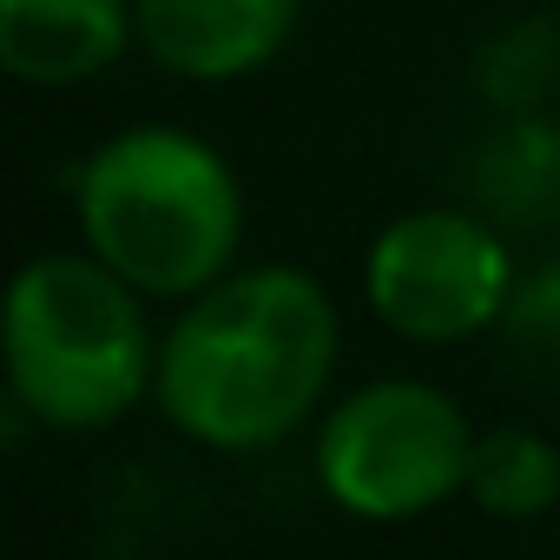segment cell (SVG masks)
<instances>
[{
  "mask_svg": "<svg viewBox=\"0 0 560 560\" xmlns=\"http://www.w3.org/2000/svg\"><path fill=\"white\" fill-rule=\"evenodd\" d=\"M363 298L376 324L409 343H468L508 317L514 257L475 211L422 205L376 231L363 257Z\"/></svg>",
  "mask_w": 560,
  "mask_h": 560,
  "instance_id": "cell-5",
  "label": "cell"
},
{
  "mask_svg": "<svg viewBox=\"0 0 560 560\" xmlns=\"http://www.w3.org/2000/svg\"><path fill=\"white\" fill-rule=\"evenodd\" d=\"M475 429L462 402L416 376H383L330 402L317 429V481L350 521H422L468 494Z\"/></svg>",
  "mask_w": 560,
  "mask_h": 560,
  "instance_id": "cell-4",
  "label": "cell"
},
{
  "mask_svg": "<svg viewBox=\"0 0 560 560\" xmlns=\"http://www.w3.org/2000/svg\"><path fill=\"white\" fill-rule=\"evenodd\" d=\"M501 330H508V343L527 363L560 370V264H540V270L514 277V298H508Z\"/></svg>",
  "mask_w": 560,
  "mask_h": 560,
  "instance_id": "cell-9",
  "label": "cell"
},
{
  "mask_svg": "<svg viewBox=\"0 0 560 560\" xmlns=\"http://www.w3.org/2000/svg\"><path fill=\"white\" fill-rule=\"evenodd\" d=\"M468 501L488 521H540L560 508V448L540 429H488L468 462Z\"/></svg>",
  "mask_w": 560,
  "mask_h": 560,
  "instance_id": "cell-8",
  "label": "cell"
},
{
  "mask_svg": "<svg viewBox=\"0 0 560 560\" xmlns=\"http://www.w3.org/2000/svg\"><path fill=\"white\" fill-rule=\"evenodd\" d=\"M139 47L132 0H0V67L21 86H80Z\"/></svg>",
  "mask_w": 560,
  "mask_h": 560,
  "instance_id": "cell-7",
  "label": "cell"
},
{
  "mask_svg": "<svg viewBox=\"0 0 560 560\" xmlns=\"http://www.w3.org/2000/svg\"><path fill=\"white\" fill-rule=\"evenodd\" d=\"M80 237L145 298H198L244 244V191L224 152L185 126H126L86 152Z\"/></svg>",
  "mask_w": 560,
  "mask_h": 560,
  "instance_id": "cell-2",
  "label": "cell"
},
{
  "mask_svg": "<svg viewBox=\"0 0 560 560\" xmlns=\"http://www.w3.org/2000/svg\"><path fill=\"white\" fill-rule=\"evenodd\" d=\"M8 389L47 429L93 435L159 389L145 291L93 250H40L8 291Z\"/></svg>",
  "mask_w": 560,
  "mask_h": 560,
  "instance_id": "cell-3",
  "label": "cell"
},
{
  "mask_svg": "<svg viewBox=\"0 0 560 560\" xmlns=\"http://www.w3.org/2000/svg\"><path fill=\"white\" fill-rule=\"evenodd\" d=\"M132 21L159 73L224 86L291 47L304 0H132Z\"/></svg>",
  "mask_w": 560,
  "mask_h": 560,
  "instance_id": "cell-6",
  "label": "cell"
},
{
  "mask_svg": "<svg viewBox=\"0 0 560 560\" xmlns=\"http://www.w3.org/2000/svg\"><path fill=\"white\" fill-rule=\"evenodd\" d=\"M337 304L298 264L224 270L185 298L159 337L165 422L218 455H257L298 435L337 376Z\"/></svg>",
  "mask_w": 560,
  "mask_h": 560,
  "instance_id": "cell-1",
  "label": "cell"
}]
</instances>
